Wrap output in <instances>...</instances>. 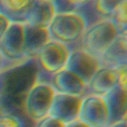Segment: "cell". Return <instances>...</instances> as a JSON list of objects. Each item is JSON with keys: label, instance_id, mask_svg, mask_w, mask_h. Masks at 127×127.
I'll return each mask as SVG.
<instances>
[{"label": "cell", "instance_id": "cell-1", "mask_svg": "<svg viewBox=\"0 0 127 127\" xmlns=\"http://www.w3.org/2000/svg\"><path fill=\"white\" fill-rule=\"evenodd\" d=\"M40 68L35 57L0 71V106L6 112L22 109L28 92L38 82Z\"/></svg>", "mask_w": 127, "mask_h": 127}, {"label": "cell", "instance_id": "cell-2", "mask_svg": "<svg viewBox=\"0 0 127 127\" xmlns=\"http://www.w3.org/2000/svg\"><path fill=\"white\" fill-rule=\"evenodd\" d=\"M88 25L85 15L76 10L58 11L51 22L48 31L51 39L70 46L80 41Z\"/></svg>", "mask_w": 127, "mask_h": 127}, {"label": "cell", "instance_id": "cell-3", "mask_svg": "<svg viewBox=\"0 0 127 127\" xmlns=\"http://www.w3.org/2000/svg\"><path fill=\"white\" fill-rule=\"evenodd\" d=\"M120 33L111 19H100L88 25L79 41V48L100 59Z\"/></svg>", "mask_w": 127, "mask_h": 127}, {"label": "cell", "instance_id": "cell-4", "mask_svg": "<svg viewBox=\"0 0 127 127\" xmlns=\"http://www.w3.org/2000/svg\"><path fill=\"white\" fill-rule=\"evenodd\" d=\"M55 91L50 83L37 82L28 92L23 106L27 117L37 123L46 117L52 104Z\"/></svg>", "mask_w": 127, "mask_h": 127}, {"label": "cell", "instance_id": "cell-5", "mask_svg": "<svg viewBox=\"0 0 127 127\" xmlns=\"http://www.w3.org/2000/svg\"><path fill=\"white\" fill-rule=\"evenodd\" d=\"M72 48L68 45L50 39L35 57L37 63L45 72L52 75L65 68Z\"/></svg>", "mask_w": 127, "mask_h": 127}, {"label": "cell", "instance_id": "cell-6", "mask_svg": "<svg viewBox=\"0 0 127 127\" xmlns=\"http://www.w3.org/2000/svg\"><path fill=\"white\" fill-rule=\"evenodd\" d=\"M25 22H11L0 38V51L6 60L18 61L25 56Z\"/></svg>", "mask_w": 127, "mask_h": 127}, {"label": "cell", "instance_id": "cell-7", "mask_svg": "<svg viewBox=\"0 0 127 127\" xmlns=\"http://www.w3.org/2000/svg\"><path fill=\"white\" fill-rule=\"evenodd\" d=\"M79 119L91 127H108L109 112L103 96L88 95L83 97Z\"/></svg>", "mask_w": 127, "mask_h": 127}, {"label": "cell", "instance_id": "cell-8", "mask_svg": "<svg viewBox=\"0 0 127 127\" xmlns=\"http://www.w3.org/2000/svg\"><path fill=\"white\" fill-rule=\"evenodd\" d=\"M102 67L100 60L81 48L72 49L65 68L80 77L88 86L94 74Z\"/></svg>", "mask_w": 127, "mask_h": 127}, {"label": "cell", "instance_id": "cell-9", "mask_svg": "<svg viewBox=\"0 0 127 127\" xmlns=\"http://www.w3.org/2000/svg\"><path fill=\"white\" fill-rule=\"evenodd\" d=\"M83 97L55 92L49 115L64 124L79 119Z\"/></svg>", "mask_w": 127, "mask_h": 127}, {"label": "cell", "instance_id": "cell-10", "mask_svg": "<svg viewBox=\"0 0 127 127\" xmlns=\"http://www.w3.org/2000/svg\"><path fill=\"white\" fill-rule=\"evenodd\" d=\"M50 84L55 92L64 95L84 97L87 90V84L67 68L52 74Z\"/></svg>", "mask_w": 127, "mask_h": 127}, {"label": "cell", "instance_id": "cell-11", "mask_svg": "<svg viewBox=\"0 0 127 127\" xmlns=\"http://www.w3.org/2000/svg\"><path fill=\"white\" fill-rule=\"evenodd\" d=\"M57 11L54 1L34 0L26 14L25 22L34 27L48 28Z\"/></svg>", "mask_w": 127, "mask_h": 127}, {"label": "cell", "instance_id": "cell-12", "mask_svg": "<svg viewBox=\"0 0 127 127\" xmlns=\"http://www.w3.org/2000/svg\"><path fill=\"white\" fill-rule=\"evenodd\" d=\"M118 68L101 67L87 86L90 95L103 96L118 85Z\"/></svg>", "mask_w": 127, "mask_h": 127}, {"label": "cell", "instance_id": "cell-13", "mask_svg": "<svg viewBox=\"0 0 127 127\" xmlns=\"http://www.w3.org/2000/svg\"><path fill=\"white\" fill-rule=\"evenodd\" d=\"M109 112V126L127 120V89L117 86L103 96Z\"/></svg>", "mask_w": 127, "mask_h": 127}, {"label": "cell", "instance_id": "cell-14", "mask_svg": "<svg viewBox=\"0 0 127 127\" xmlns=\"http://www.w3.org/2000/svg\"><path fill=\"white\" fill-rule=\"evenodd\" d=\"M102 67L119 68L127 65V32L121 33L100 58Z\"/></svg>", "mask_w": 127, "mask_h": 127}, {"label": "cell", "instance_id": "cell-15", "mask_svg": "<svg viewBox=\"0 0 127 127\" xmlns=\"http://www.w3.org/2000/svg\"><path fill=\"white\" fill-rule=\"evenodd\" d=\"M25 56L35 57L40 50L51 39L48 28L30 25L25 22Z\"/></svg>", "mask_w": 127, "mask_h": 127}, {"label": "cell", "instance_id": "cell-16", "mask_svg": "<svg viewBox=\"0 0 127 127\" xmlns=\"http://www.w3.org/2000/svg\"><path fill=\"white\" fill-rule=\"evenodd\" d=\"M34 0H0V13L11 22H25Z\"/></svg>", "mask_w": 127, "mask_h": 127}, {"label": "cell", "instance_id": "cell-17", "mask_svg": "<svg viewBox=\"0 0 127 127\" xmlns=\"http://www.w3.org/2000/svg\"><path fill=\"white\" fill-rule=\"evenodd\" d=\"M126 0H92L93 10L101 19H110L118 7Z\"/></svg>", "mask_w": 127, "mask_h": 127}, {"label": "cell", "instance_id": "cell-18", "mask_svg": "<svg viewBox=\"0 0 127 127\" xmlns=\"http://www.w3.org/2000/svg\"><path fill=\"white\" fill-rule=\"evenodd\" d=\"M120 33L127 32V0L124 1L110 18Z\"/></svg>", "mask_w": 127, "mask_h": 127}, {"label": "cell", "instance_id": "cell-19", "mask_svg": "<svg viewBox=\"0 0 127 127\" xmlns=\"http://www.w3.org/2000/svg\"><path fill=\"white\" fill-rule=\"evenodd\" d=\"M0 127H25L24 121L14 113L4 112L0 115Z\"/></svg>", "mask_w": 127, "mask_h": 127}, {"label": "cell", "instance_id": "cell-20", "mask_svg": "<svg viewBox=\"0 0 127 127\" xmlns=\"http://www.w3.org/2000/svg\"><path fill=\"white\" fill-rule=\"evenodd\" d=\"M35 127H65V125L61 121L51 117L50 115H47L43 119L40 120L36 123Z\"/></svg>", "mask_w": 127, "mask_h": 127}, {"label": "cell", "instance_id": "cell-21", "mask_svg": "<svg viewBox=\"0 0 127 127\" xmlns=\"http://www.w3.org/2000/svg\"><path fill=\"white\" fill-rule=\"evenodd\" d=\"M91 1L92 0H56L55 3L57 4L62 2L67 7L71 8L70 10H76V9L86 5Z\"/></svg>", "mask_w": 127, "mask_h": 127}, {"label": "cell", "instance_id": "cell-22", "mask_svg": "<svg viewBox=\"0 0 127 127\" xmlns=\"http://www.w3.org/2000/svg\"><path fill=\"white\" fill-rule=\"evenodd\" d=\"M119 70V77H118V86L127 89V65H122L118 68Z\"/></svg>", "mask_w": 127, "mask_h": 127}, {"label": "cell", "instance_id": "cell-23", "mask_svg": "<svg viewBox=\"0 0 127 127\" xmlns=\"http://www.w3.org/2000/svg\"><path fill=\"white\" fill-rule=\"evenodd\" d=\"M65 127H91L88 125H87L86 124H85L84 122H82V121H80L79 119H77L70 124H67L65 125Z\"/></svg>", "mask_w": 127, "mask_h": 127}, {"label": "cell", "instance_id": "cell-24", "mask_svg": "<svg viewBox=\"0 0 127 127\" xmlns=\"http://www.w3.org/2000/svg\"><path fill=\"white\" fill-rule=\"evenodd\" d=\"M108 127H127V120H124V121H119V122H118V123L113 124L109 126Z\"/></svg>", "mask_w": 127, "mask_h": 127}, {"label": "cell", "instance_id": "cell-25", "mask_svg": "<svg viewBox=\"0 0 127 127\" xmlns=\"http://www.w3.org/2000/svg\"><path fill=\"white\" fill-rule=\"evenodd\" d=\"M4 60H5V58L4 57V56L2 55V54L0 51V71H1V68L3 67L4 63Z\"/></svg>", "mask_w": 127, "mask_h": 127}, {"label": "cell", "instance_id": "cell-26", "mask_svg": "<svg viewBox=\"0 0 127 127\" xmlns=\"http://www.w3.org/2000/svg\"><path fill=\"white\" fill-rule=\"evenodd\" d=\"M4 112H4V109L0 106V115H1V114H3Z\"/></svg>", "mask_w": 127, "mask_h": 127}, {"label": "cell", "instance_id": "cell-27", "mask_svg": "<svg viewBox=\"0 0 127 127\" xmlns=\"http://www.w3.org/2000/svg\"><path fill=\"white\" fill-rule=\"evenodd\" d=\"M46 1H54V2L56 1V0H46Z\"/></svg>", "mask_w": 127, "mask_h": 127}]
</instances>
